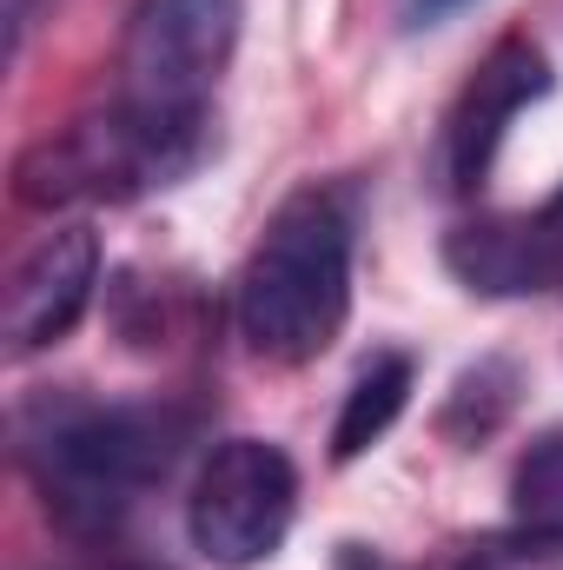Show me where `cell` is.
Masks as SVG:
<instances>
[{"label":"cell","mask_w":563,"mask_h":570,"mask_svg":"<svg viewBox=\"0 0 563 570\" xmlns=\"http://www.w3.org/2000/svg\"><path fill=\"white\" fill-rule=\"evenodd\" d=\"M239 338L266 365H312L352 318V213L332 186H298L239 266Z\"/></svg>","instance_id":"1"},{"label":"cell","mask_w":563,"mask_h":570,"mask_svg":"<svg viewBox=\"0 0 563 570\" xmlns=\"http://www.w3.org/2000/svg\"><path fill=\"white\" fill-rule=\"evenodd\" d=\"M20 451L67 524H113L146 484L179 464L186 419L166 405L40 399L20 412Z\"/></svg>","instance_id":"2"},{"label":"cell","mask_w":563,"mask_h":570,"mask_svg":"<svg viewBox=\"0 0 563 570\" xmlns=\"http://www.w3.org/2000/svg\"><path fill=\"white\" fill-rule=\"evenodd\" d=\"M213 153V127H159L134 107H107L93 120H73L67 134H47L13 159V199L33 213L53 206H120L152 186L186 179Z\"/></svg>","instance_id":"3"},{"label":"cell","mask_w":563,"mask_h":570,"mask_svg":"<svg viewBox=\"0 0 563 570\" xmlns=\"http://www.w3.org/2000/svg\"><path fill=\"white\" fill-rule=\"evenodd\" d=\"M246 0H134L120 47V107L159 127H213V87L233 67Z\"/></svg>","instance_id":"4"},{"label":"cell","mask_w":563,"mask_h":570,"mask_svg":"<svg viewBox=\"0 0 563 570\" xmlns=\"http://www.w3.org/2000/svg\"><path fill=\"white\" fill-rule=\"evenodd\" d=\"M292 511H298V471L279 444L266 438H226L192 498H186V538L206 564L219 570H246L266 564L292 531Z\"/></svg>","instance_id":"5"},{"label":"cell","mask_w":563,"mask_h":570,"mask_svg":"<svg viewBox=\"0 0 563 570\" xmlns=\"http://www.w3.org/2000/svg\"><path fill=\"white\" fill-rule=\"evenodd\" d=\"M551 94V60H544V47H531L524 33H504L484 60H477V73L464 80V94L451 100V114H444V134H437V179L451 186V193H477L484 186V173H491V159H497V146L511 134V120L531 107V100H544Z\"/></svg>","instance_id":"6"},{"label":"cell","mask_w":563,"mask_h":570,"mask_svg":"<svg viewBox=\"0 0 563 570\" xmlns=\"http://www.w3.org/2000/svg\"><path fill=\"white\" fill-rule=\"evenodd\" d=\"M93 285H100V239H93V226H53V233H40L20 253L13 279H7V305H0L7 352L27 358V352L60 345L80 325Z\"/></svg>","instance_id":"7"},{"label":"cell","mask_w":563,"mask_h":570,"mask_svg":"<svg viewBox=\"0 0 563 570\" xmlns=\"http://www.w3.org/2000/svg\"><path fill=\"white\" fill-rule=\"evenodd\" d=\"M444 266L484 298H524V292H563V213H491L444 239Z\"/></svg>","instance_id":"8"},{"label":"cell","mask_w":563,"mask_h":570,"mask_svg":"<svg viewBox=\"0 0 563 570\" xmlns=\"http://www.w3.org/2000/svg\"><path fill=\"white\" fill-rule=\"evenodd\" d=\"M412 385H418L412 352H378V358L352 379V392H345V412H338V425H332V458H338V464L365 458L385 431L398 425V412H405Z\"/></svg>","instance_id":"9"},{"label":"cell","mask_w":563,"mask_h":570,"mask_svg":"<svg viewBox=\"0 0 563 570\" xmlns=\"http://www.w3.org/2000/svg\"><path fill=\"white\" fill-rule=\"evenodd\" d=\"M517 392H524V372L517 358H477L457 372L444 412H437V431L451 444H484L491 431H504V419L517 412Z\"/></svg>","instance_id":"10"},{"label":"cell","mask_w":563,"mask_h":570,"mask_svg":"<svg viewBox=\"0 0 563 570\" xmlns=\"http://www.w3.org/2000/svg\"><path fill=\"white\" fill-rule=\"evenodd\" d=\"M511 511H517V524L563 538V425L531 438V451L517 458V471H511Z\"/></svg>","instance_id":"11"},{"label":"cell","mask_w":563,"mask_h":570,"mask_svg":"<svg viewBox=\"0 0 563 570\" xmlns=\"http://www.w3.org/2000/svg\"><path fill=\"white\" fill-rule=\"evenodd\" d=\"M464 570H563V538L557 531H531V524H517V531H504V538L471 544Z\"/></svg>","instance_id":"12"},{"label":"cell","mask_w":563,"mask_h":570,"mask_svg":"<svg viewBox=\"0 0 563 570\" xmlns=\"http://www.w3.org/2000/svg\"><path fill=\"white\" fill-rule=\"evenodd\" d=\"M338 570H398V564L378 558V551H365V544H345V551H338Z\"/></svg>","instance_id":"13"},{"label":"cell","mask_w":563,"mask_h":570,"mask_svg":"<svg viewBox=\"0 0 563 570\" xmlns=\"http://www.w3.org/2000/svg\"><path fill=\"white\" fill-rule=\"evenodd\" d=\"M551 206H557V213H563V193H557V199H551Z\"/></svg>","instance_id":"14"}]
</instances>
